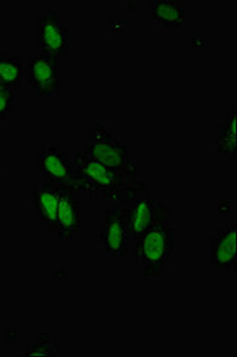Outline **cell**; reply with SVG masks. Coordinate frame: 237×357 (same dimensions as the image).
<instances>
[{
	"label": "cell",
	"instance_id": "cell-16",
	"mask_svg": "<svg viewBox=\"0 0 237 357\" xmlns=\"http://www.w3.org/2000/svg\"><path fill=\"white\" fill-rule=\"evenodd\" d=\"M54 347L49 341H42L41 337L38 338L36 344L28 345V349L23 355L24 356H37V355H54Z\"/></svg>",
	"mask_w": 237,
	"mask_h": 357
},
{
	"label": "cell",
	"instance_id": "cell-13",
	"mask_svg": "<svg viewBox=\"0 0 237 357\" xmlns=\"http://www.w3.org/2000/svg\"><path fill=\"white\" fill-rule=\"evenodd\" d=\"M24 75V63L21 57L0 54V84L17 92L22 89Z\"/></svg>",
	"mask_w": 237,
	"mask_h": 357
},
{
	"label": "cell",
	"instance_id": "cell-6",
	"mask_svg": "<svg viewBox=\"0 0 237 357\" xmlns=\"http://www.w3.org/2000/svg\"><path fill=\"white\" fill-rule=\"evenodd\" d=\"M36 47L43 55L58 60L68 56V31L58 11L48 8L40 13L36 20Z\"/></svg>",
	"mask_w": 237,
	"mask_h": 357
},
{
	"label": "cell",
	"instance_id": "cell-10",
	"mask_svg": "<svg viewBox=\"0 0 237 357\" xmlns=\"http://www.w3.org/2000/svg\"><path fill=\"white\" fill-rule=\"evenodd\" d=\"M78 192L60 186L56 234L60 238H77L82 223V208Z\"/></svg>",
	"mask_w": 237,
	"mask_h": 357
},
{
	"label": "cell",
	"instance_id": "cell-3",
	"mask_svg": "<svg viewBox=\"0 0 237 357\" xmlns=\"http://www.w3.org/2000/svg\"><path fill=\"white\" fill-rule=\"evenodd\" d=\"M78 151L91 155L104 166L132 181L139 178L141 165L129 158L127 143L117 141L114 134L102 124L93 126L85 137L79 139Z\"/></svg>",
	"mask_w": 237,
	"mask_h": 357
},
{
	"label": "cell",
	"instance_id": "cell-7",
	"mask_svg": "<svg viewBox=\"0 0 237 357\" xmlns=\"http://www.w3.org/2000/svg\"><path fill=\"white\" fill-rule=\"evenodd\" d=\"M98 238L107 257L121 259L127 255L130 241V227L125 208L119 205L107 206Z\"/></svg>",
	"mask_w": 237,
	"mask_h": 357
},
{
	"label": "cell",
	"instance_id": "cell-4",
	"mask_svg": "<svg viewBox=\"0 0 237 357\" xmlns=\"http://www.w3.org/2000/svg\"><path fill=\"white\" fill-rule=\"evenodd\" d=\"M136 241L132 259L146 276H162L165 266L172 260L174 236L167 222H158Z\"/></svg>",
	"mask_w": 237,
	"mask_h": 357
},
{
	"label": "cell",
	"instance_id": "cell-11",
	"mask_svg": "<svg viewBox=\"0 0 237 357\" xmlns=\"http://www.w3.org/2000/svg\"><path fill=\"white\" fill-rule=\"evenodd\" d=\"M210 262L213 268L230 272L236 267V225L221 227L217 230L210 245Z\"/></svg>",
	"mask_w": 237,
	"mask_h": 357
},
{
	"label": "cell",
	"instance_id": "cell-12",
	"mask_svg": "<svg viewBox=\"0 0 237 357\" xmlns=\"http://www.w3.org/2000/svg\"><path fill=\"white\" fill-rule=\"evenodd\" d=\"M151 8L153 20L164 28L181 29L188 23L184 3L180 0H154Z\"/></svg>",
	"mask_w": 237,
	"mask_h": 357
},
{
	"label": "cell",
	"instance_id": "cell-2",
	"mask_svg": "<svg viewBox=\"0 0 237 357\" xmlns=\"http://www.w3.org/2000/svg\"><path fill=\"white\" fill-rule=\"evenodd\" d=\"M75 183L79 195L93 199L98 195H104L107 206H110L121 190L130 186L135 181L104 166L91 155L77 151L74 155Z\"/></svg>",
	"mask_w": 237,
	"mask_h": 357
},
{
	"label": "cell",
	"instance_id": "cell-1",
	"mask_svg": "<svg viewBox=\"0 0 237 357\" xmlns=\"http://www.w3.org/2000/svg\"><path fill=\"white\" fill-rule=\"evenodd\" d=\"M146 181H139L123 188L117 193L111 206L119 205L128 213L130 235L134 240L151 229L158 222H168L172 218L173 207L162 200L153 198Z\"/></svg>",
	"mask_w": 237,
	"mask_h": 357
},
{
	"label": "cell",
	"instance_id": "cell-15",
	"mask_svg": "<svg viewBox=\"0 0 237 357\" xmlns=\"http://www.w3.org/2000/svg\"><path fill=\"white\" fill-rule=\"evenodd\" d=\"M15 111V98L11 89L0 84V122L13 114Z\"/></svg>",
	"mask_w": 237,
	"mask_h": 357
},
{
	"label": "cell",
	"instance_id": "cell-14",
	"mask_svg": "<svg viewBox=\"0 0 237 357\" xmlns=\"http://www.w3.org/2000/svg\"><path fill=\"white\" fill-rule=\"evenodd\" d=\"M236 111L229 112L227 121L217 126V158L222 155L236 154Z\"/></svg>",
	"mask_w": 237,
	"mask_h": 357
},
{
	"label": "cell",
	"instance_id": "cell-5",
	"mask_svg": "<svg viewBox=\"0 0 237 357\" xmlns=\"http://www.w3.org/2000/svg\"><path fill=\"white\" fill-rule=\"evenodd\" d=\"M36 171L45 181L77 192L74 163L70 162L68 155L58 146L42 143L36 154Z\"/></svg>",
	"mask_w": 237,
	"mask_h": 357
},
{
	"label": "cell",
	"instance_id": "cell-17",
	"mask_svg": "<svg viewBox=\"0 0 237 357\" xmlns=\"http://www.w3.org/2000/svg\"><path fill=\"white\" fill-rule=\"evenodd\" d=\"M0 47H1V41H0Z\"/></svg>",
	"mask_w": 237,
	"mask_h": 357
},
{
	"label": "cell",
	"instance_id": "cell-9",
	"mask_svg": "<svg viewBox=\"0 0 237 357\" xmlns=\"http://www.w3.org/2000/svg\"><path fill=\"white\" fill-rule=\"evenodd\" d=\"M30 203L42 227L56 234L58 210L60 203V186L50 181L30 187Z\"/></svg>",
	"mask_w": 237,
	"mask_h": 357
},
{
	"label": "cell",
	"instance_id": "cell-8",
	"mask_svg": "<svg viewBox=\"0 0 237 357\" xmlns=\"http://www.w3.org/2000/svg\"><path fill=\"white\" fill-rule=\"evenodd\" d=\"M25 77L36 96H56L61 93L62 79L58 59L43 54L29 57L26 61Z\"/></svg>",
	"mask_w": 237,
	"mask_h": 357
}]
</instances>
